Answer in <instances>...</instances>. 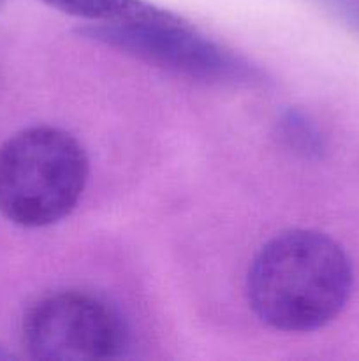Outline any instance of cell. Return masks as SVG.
<instances>
[{
  "label": "cell",
  "instance_id": "6da1fadb",
  "mask_svg": "<svg viewBox=\"0 0 359 361\" xmlns=\"http://www.w3.org/2000/svg\"><path fill=\"white\" fill-rule=\"evenodd\" d=\"M351 291L352 267L345 250L312 229L271 238L253 257L246 279L253 314L285 334H308L329 324Z\"/></svg>",
  "mask_w": 359,
  "mask_h": 361
},
{
  "label": "cell",
  "instance_id": "7a4b0ae2",
  "mask_svg": "<svg viewBox=\"0 0 359 361\" xmlns=\"http://www.w3.org/2000/svg\"><path fill=\"white\" fill-rule=\"evenodd\" d=\"M88 180L76 137L56 127H30L0 148V214L25 228L55 224L74 210Z\"/></svg>",
  "mask_w": 359,
  "mask_h": 361
},
{
  "label": "cell",
  "instance_id": "3957f363",
  "mask_svg": "<svg viewBox=\"0 0 359 361\" xmlns=\"http://www.w3.org/2000/svg\"><path fill=\"white\" fill-rule=\"evenodd\" d=\"M23 344L34 360H115L127 348V328L104 300L63 291L30 307L23 319Z\"/></svg>",
  "mask_w": 359,
  "mask_h": 361
},
{
  "label": "cell",
  "instance_id": "277c9868",
  "mask_svg": "<svg viewBox=\"0 0 359 361\" xmlns=\"http://www.w3.org/2000/svg\"><path fill=\"white\" fill-rule=\"evenodd\" d=\"M80 34L197 80L225 81L246 76L243 63L169 11L141 20L90 25Z\"/></svg>",
  "mask_w": 359,
  "mask_h": 361
},
{
  "label": "cell",
  "instance_id": "5b68a950",
  "mask_svg": "<svg viewBox=\"0 0 359 361\" xmlns=\"http://www.w3.org/2000/svg\"><path fill=\"white\" fill-rule=\"evenodd\" d=\"M53 9L90 21H125L155 16L164 9L144 0H41Z\"/></svg>",
  "mask_w": 359,
  "mask_h": 361
},
{
  "label": "cell",
  "instance_id": "8992f818",
  "mask_svg": "<svg viewBox=\"0 0 359 361\" xmlns=\"http://www.w3.org/2000/svg\"><path fill=\"white\" fill-rule=\"evenodd\" d=\"M282 133L291 147L303 155H315L322 148L319 130L301 111H289L282 120Z\"/></svg>",
  "mask_w": 359,
  "mask_h": 361
},
{
  "label": "cell",
  "instance_id": "52a82bcc",
  "mask_svg": "<svg viewBox=\"0 0 359 361\" xmlns=\"http://www.w3.org/2000/svg\"><path fill=\"white\" fill-rule=\"evenodd\" d=\"M9 358H13V356H11L9 353H7L6 349H4L2 345H0V360H9Z\"/></svg>",
  "mask_w": 359,
  "mask_h": 361
}]
</instances>
